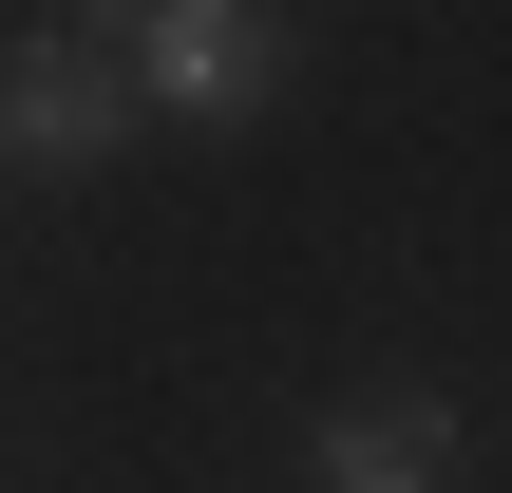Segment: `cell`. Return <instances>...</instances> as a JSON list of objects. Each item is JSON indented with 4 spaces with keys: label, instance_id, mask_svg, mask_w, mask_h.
Listing matches in <instances>:
<instances>
[{
    "label": "cell",
    "instance_id": "1",
    "mask_svg": "<svg viewBox=\"0 0 512 493\" xmlns=\"http://www.w3.org/2000/svg\"><path fill=\"white\" fill-rule=\"evenodd\" d=\"M152 133V95H133V57L95 38V19H38V38H0V171H114Z\"/></svg>",
    "mask_w": 512,
    "mask_h": 493
},
{
    "label": "cell",
    "instance_id": "3",
    "mask_svg": "<svg viewBox=\"0 0 512 493\" xmlns=\"http://www.w3.org/2000/svg\"><path fill=\"white\" fill-rule=\"evenodd\" d=\"M304 475H323V493H437V475H456V399H437V380L323 399V418H304Z\"/></svg>",
    "mask_w": 512,
    "mask_h": 493
},
{
    "label": "cell",
    "instance_id": "2",
    "mask_svg": "<svg viewBox=\"0 0 512 493\" xmlns=\"http://www.w3.org/2000/svg\"><path fill=\"white\" fill-rule=\"evenodd\" d=\"M285 76H304L285 0H152L133 19V95L171 133H247V114H285Z\"/></svg>",
    "mask_w": 512,
    "mask_h": 493
},
{
    "label": "cell",
    "instance_id": "4",
    "mask_svg": "<svg viewBox=\"0 0 512 493\" xmlns=\"http://www.w3.org/2000/svg\"><path fill=\"white\" fill-rule=\"evenodd\" d=\"M57 19H95V38H133V19H152V0H57Z\"/></svg>",
    "mask_w": 512,
    "mask_h": 493
}]
</instances>
